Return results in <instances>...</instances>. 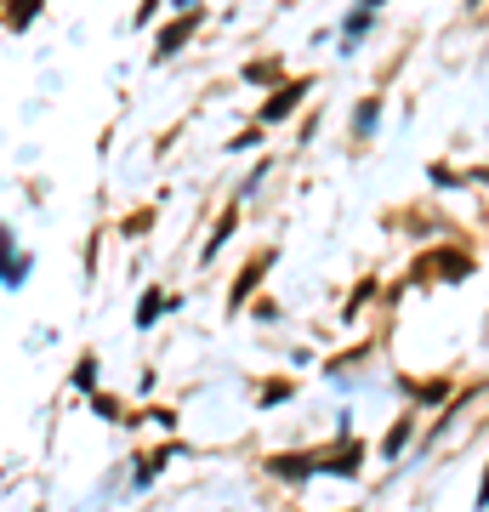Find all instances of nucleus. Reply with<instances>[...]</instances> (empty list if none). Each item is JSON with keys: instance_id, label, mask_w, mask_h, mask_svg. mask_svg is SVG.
<instances>
[{"instance_id": "nucleus-1", "label": "nucleus", "mask_w": 489, "mask_h": 512, "mask_svg": "<svg viewBox=\"0 0 489 512\" xmlns=\"http://www.w3.org/2000/svg\"><path fill=\"white\" fill-rule=\"evenodd\" d=\"M188 35H194V18H182L177 29H165V35H160V57H171V52H177V46H182Z\"/></svg>"}, {"instance_id": "nucleus-2", "label": "nucleus", "mask_w": 489, "mask_h": 512, "mask_svg": "<svg viewBox=\"0 0 489 512\" xmlns=\"http://www.w3.org/2000/svg\"><path fill=\"white\" fill-rule=\"evenodd\" d=\"M296 97H302V86H290V92H279V97H273V103H268V109H262V120H285V114H290V103H296Z\"/></svg>"}, {"instance_id": "nucleus-3", "label": "nucleus", "mask_w": 489, "mask_h": 512, "mask_svg": "<svg viewBox=\"0 0 489 512\" xmlns=\"http://www.w3.org/2000/svg\"><path fill=\"white\" fill-rule=\"evenodd\" d=\"M40 0H18V6H12V23H29V12H35Z\"/></svg>"}]
</instances>
